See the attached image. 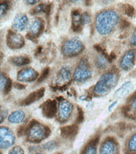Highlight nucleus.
Listing matches in <instances>:
<instances>
[{"label": "nucleus", "instance_id": "obj_12", "mask_svg": "<svg viewBox=\"0 0 136 154\" xmlns=\"http://www.w3.org/2000/svg\"><path fill=\"white\" fill-rule=\"evenodd\" d=\"M38 73L32 67H27L21 69L18 72L17 80L22 82H32L38 78Z\"/></svg>", "mask_w": 136, "mask_h": 154}, {"label": "nucleus", "instance_id": "obj_25", "mask_svg": "<svg viewBox=\"0 0 136 154\" xmlns=\"http://www.w3.org/2000/svg\"><path fill=\"white\" fill-rule=\"evenodd\" d=\"M51 10V5L50 4H44V3H41L36 6L35 7L32 8L30 13L32 15H35L40 14V13H44L46 14V15H49Z\"/></svg>", "mask_w": 136, "mask_h": 154}, {"label": "nucleus", "instance_id": "obj_20", "mask_svg": "<svg viewBox=\"0 0 136 154\" xmlns=\"http://www.w3.org/2000/svg\"><path fill=\"white\" fill-rule=\"evenodd\" d=\"M123 152L124 154H136V131L127 139Z\"/></svg>", "mask_w": 136, "mask_h": 154}, {"label": "nucleus", "instance_id": "obj_40", "mask_svg": "<svg viewBox=\"0 0 136 154\" xmlns=\"http://www.w3.org/2000/svg\"><path fill=\"white\" fill-rule=\"evenodd\" d=\"M129 25H130V23H129V22L126 20H123L122 22L121 23V27H122L123 29H125V28L128 27Z\"/></svg>", "mask_w": 136, "mask_h": 154}, {"label": "nucleus", "instance_id": "obj_14", "mask_svg": "<svg viewBox=\"0 0 136 154\" xmlns=\"http://www.w3.org/2000/svg\"><path fill=\"white\" fill-rule=\"evenodd\" d=\"M41 111L44 117L51 119L55 117L57 111V103L56 100L48 99L41 106Z\"/></svg>", "mask_w": 136, "mask_h": 154}, {"label": "nucleus", "instance_id": "obj_21", "mask_svg": "<svg viewBox=\"0 0 136 154\" xmlns=\"http://www.w3.org/2000/svg\"><path fill=\"white\" fill-rule=\"evenodd\" d=\"M134 87V86L131 82H127L116 90L114 96L118 99L124 98L132 91Z\"/></svg>", "mask_w": 136, "mask_h": 154}, {"label": "nucleus", "instance_id": "obj_17", "mask_svg": "<svg viewBox=\"0 0 136 154\" xmlns=\"http://www.w3.org/2000/svg\"><path fill=\"white\" fill-rule=\"evenodd\" d=\"M123 113L126 117L136 119V92L128 99L127 104L123 108Z\"/></svg>", "mask_w": 136, "mask_h": 154}, {"label": "nucleus", "instance_id": "obj_37", "mask_svg": "<svg viewBox=\"0 0 136 154\" xmlns=\"http://www.w3.org/2000/svg\"><path fill=\"white\" fill-rule=\"evenodd\" d=\"M13 85H14V87L17 90H23V89H25L26 87L25 85L18 82H14L13 83Z\"/></svg>", "mask_w": 136, "mask_h": 154}, {"label": "nucleus", "instance_id": "obj_30", "mask_svg": "<svg viewBox=\"0 0 136 154\" xmlns=\"http://www.w3.org/2000/svg\"><path fill=\"white\" fill-rule=\"evenodd\" d=\"M81 23L83 25H85L86 24H88L91 21V16L89 14L87 11H85L81 15Z\"/></svg>", "mask_w": 136, "mask_h": 154}, {"label": "nucleus", "instance_id": "obj_41", "mask_svg": "<svg viewBox=\"0 0 136 154\" xmlns=\"http://www.w3.org/2000/svg\"><path fill=\"white\" fill-rule=\"evenodd\" d=\"M26 2H27L28 4L29 5H34L37 3H39L40 1H38V0H37V1H34V0H32V1H31V0H29V1H26Z\"/></svg>", "mask_w": 136, "mask_h": 154}, {"label": "nucleus", "instance_id": "obj_42", "mask_svg": "<svg viewBox=\"0 0 136 154\" xmlns=\"http://www.w3.org/2000/svg\"><path fill=\"white\" fill-rule=\"evenodd\" d=\"M2 56H0V66L2 65Z\"/></svg>", "mask_w": 136, "mask_h": 154}, {"label": "nucleus", "instance_id": "obj_36", "mask_svg": "<svg viewBox=\"0 0 136 154\" xmlns=\"http://www.w3.org/2000/svg\"><path fill=\"white\" fill-rule=\"evenodd\" d=\"M8 114V111L6 109L0 111V124H2L5 120V119L7 118Z\"/></svg>", "mask_w": 136, "mask_h": 154}, {"label": "nucleus", "instance_id": "obj_19", "mask_svg": "<svg viewBox=\"0 0 136 154\" xmlns=\"http://www.w3.org/2000/svg\"><path fill=\"white\" fill-rule=\"evenodd\" d=\"M78 126L77 124L68 125L61 128V136L66 139H73L78 132Z\"/></svg>", "mask_w": 136, "mask_h": 154}, {"label": "nucleus", "instance_id": "obj_26", "mask_svg": "<svg viewBox=\"0 0 136 154\" xmlns=\"http://www.w3.org/2000/svg\"><path fill=\"white\" fill-rule=\"evenodd\" d=\"M109 63L107 57L103 54H98L95 58V65L98 69H105L107 68L108 64Z\"/></svg>", "mask_w": 136, "mask_h": 154}, {"label": "nucleus", "instance_id": "obj_3", "mask_svg": "<svg viewBox=\"0 0 136 154\" xmlns=\"http://www.w3.org/2000/svg\"><path fill=\"white\" fill-rule=\"evenodd\" d=\"M50 128L33 119L26 125L25 134L29 142L38 143L47 138L50 134Z\"/></svg>", "mask_w": 136, "mask_h": 154}, {"label": "nucleus", "instance_id": "obj_29", "mask_svg": "<svg viewBox=\"0 0 136 154\" xmlns=\"http://www.w3.org/2000/svg\"><path fill=\"white\" fill-rule=\"evenodd\" d=\"M57 146V143L56 141H50V142H47L43 145V149L47 151H51L53 150L54 149H56Z\"/></svg>", "mask_w": 136, "mask_h": 154}, {"label": "nucleus", "instance_id": "obj_31", "mask_svg": "<svg viewBox=\"0 0 136 154\" xmlns=\"http://www.w3.org/2000/svg\"><path fill=\"white\" fill-rule=\"evenodd\" d=\"M49 73H50V68L48 67L45 68L42 72L41 75L38 76V78L37 79V83H41L45 79H46L49 75Z\"/></svg>", "mask_w": 136, "mask_h": 154}, {"label": "nucleus", "instance_id": "obj_6", "mask_svg": "<svg viewBox=\"0 0 136 154\" xmlns=\"http://www.w3.org/2000/svg\"><path fill=\"white\" fill-rule=\"evenodd\" d=\"M29 30L26 37L30 41L37 42V38L39 37L44 30V21L40 17H35L28 25Z\"/></svg>", "mask_w": 136, "mask_h": 154}, {"label": "nucleus", "instance_id": "obj_38", "mask_svg": "<svg viewBox=\"0 0 136 154\" xmlns=\"http://www.w3.org/2000/svg\"><path fill=\"white\" fill-rule=\"evenodd\" d=\"M130 42H131V44L133 46L136 47V28L135 29L134 32L132 35Z\"/></svg>", "mask_w": 136, "mask_h": 154}, {"label": "nucleus", "instance_id": "obj_1", "mask_svg": "<svg viewBox=\"0 0 136 154\" xmlns=\"http://www.w3.org/2000/svg\"><path fill=\"white\" fill-rule=\"evenodd\" d=\"M119 22V17L112 10H104L100 11L95 18V27L102 35L112 32Z\"/></svg>", "mask_w": 136, "mask_h": 154}, {"label": "nucleus", "instance_id": "obj_45", "mask_svg": "<svg viewBox=\"0 0 136 154\" xmlns=\"http://www.w3.org/2000/svg\"><path fill=\"white\" fill-rule=\"evenodd\" d=\"M56 154H62V153H56Z\"/></svg>", "mask_w": 136, "mask_h": 154}, {"label": "nucleus", "instance_id": "obj_44", "mask_svg": "<svg viewBox=\"0 0 136 154\" xmlns=\"http://www.w3.org/2000/svg\"><path fill=\"white\" fill-rule=\"evenodd\" d=\"M0 111H1V106H0Z\"/></svg>", "mask_w": 136, "mask_h": 154}, {"label": "nucleus", "instance_id": "obj_8", "mask_svg": "<svg viewBox=\"0 0 136 154\" xmlns=\"http://www.w3.org/2000/svg\"><path fill=\"white\" fill-rule=\"evenodd\" d=\"M99 154H120V146L113 137H107L102 141L99 147Z\"/></svg>", "mask_w": 136, "mask_h": 154}, {"label": "nucleus", "instance_id": "obj_5", "mask_svg": "<svg viewBox=\"0 0 136 154\" xmlns=\"http://www.w3.org/2000/svg\"><path fill=\"white\" fill-rule=\"evenodd\" d=\"M92 77V71L89 63L86 58L83 57L75 70L73 75L74 80L78 83H84L90 80Z\"/></svg>", "mask_w": 136, "mask_h": 154}, {"label": "nucleus", "instance_id": "obj_15", "mask_svg": "<svg viewBox=\"0 0 136 154\" xmlns=\"http://www.w3.org/2000/svg\"><path fill=\"white\" fill-rule=\"evenodd\" d=\"M29 19L24 14H17L12 22L11 28L14 32H22L28 27Z\"/></svg>", "mask_w": 136, "mask_h": 154}, {"label": "nucleus", "instance_id": "obj_2", "mask_svg": "<svg viewBox=\"0 0 136 154\" xmlns=\"http://www.w3.org/2000/svg\"><path fill=\"white\" fill-rule=\"evenodd\" d=\"M119 78V74L115 72L103 74L94 85L93 94L98 97L108 95L117 85Z\"/></svg>", "mask_w": 136, "mask_h": 154}, {"label": "nucleus", "instance_id": "obj_10", "mask_svg": "<svg viewBox=\"0 0 136 154\" xmlns=\"http://www.w3.org/2000/svg\"><path fill=\"white\" fill-rule=\"evenodd\" d=\"M71 70L70 67L64 66L58 72L54 83V87L59 89L66 87L71 82Z\"/></svg>", "mask_w": 136, "mask_h": 154}, {"label": "nucleus", "instance_id": "obj_22", "mask_svg": "<svg viewBox=\"0 0 136 154\" xmlns=\"http://www.w3.org/2000/svg\"><path fill=\"white\" fill-rule=\"evenodd\" d=\"M81 12L76 9L72 11V29L75 32H80L83 29V25L81 21Z\"/></svg>", "mask_w": 136, "mask_h": 154}, {"label": "nucleus", "instance_id": "obj_16", "mask_svg": "<svg viewBox=\"0 0 136 154\" xmlns=\"http://www.w3.org/2000/svg\"><path fill=\"white\" fill-rule=\"evenodd\" d=\"M45 92V88L42 87L39 89L36 90L35 91L31 92L24 99H23L20 102V105L22 106H27L34 103V102H35L36 101L38 100L42 97H43Z\"/></svg>", "mask_w": 136, "mask_h": 154}, {"label": "nucleus", "instance_id": "obj_13", "mask_svg": "<svg viewBox=\"0 0 136 154\" xmlns=\"http://www.w3.org/2000/svg\"><path fill=\"white\" fill-rule=\"evenodd\" d=\"M136 52L134 49L127 51L122 57L119 63L120 68L124 71H129L134 66Z\"/></svg>", "mask_w": 136, "mask_h": 154}, {"label": "nucleus", "instance_id": "obj_39", "mask_svg": "<svg viewBox=\"0 0 136 154\" xmlns=\"http://www.w3.org/2000/svg\"><path fill=\"white\" fill-rule=\"evenodd\" d=\"M42 53V47L41 46L37 47L36 51H35V56H39L41 53Z\"/></svg>", "mask_w": 136, "mask_h": 154}, {"label": "nucleus", "instance_id": "obj_27", "mask_svg": "<svg viewBox=\"0 0 136 154\" xmlns=\"http://www.w3.org/2000/svg\"><path fill=\"white\" fill-rule=\"evenodd\" d=\"M11 7V2L8 1H0V18H2L8 14Z\"/></svg>", "mask_w": 136, "mask_h": 154}, {"label": "nucleus", "instance_id": "obj_46", "mask_svg": "<svg viewBox=\"0 0 136 154\" xmlns=\"http://www.w3.org/2000/svg\"><path fill=\"white\" fill-rule=\"evenodd\" d=\"M0 154H2V152H0Z\"/></svg>", "mask_w": 136, "mask_h": 154}, {"label": "nucleus", "instance_id": "obj_24", "mask_svg": "<svg viewBox=\"0 0 136 154\" xmlns=\"http://www.w3.org/2000/svg\"><path fill=\"white\" fill-rule=\"evenodd\" d=\"M25 118V113L22 110H17L11 112L8 118V120L13 124H21Z\"/></svg>", "mask_w": 136, "mask_h": 154}, {"label": "nucleus", "instance_id": "obj_11", "mask_svg": "<svg viewBox=\"0 0 136 154\" xmlns=\"http://www.w3.org/2000/svg\"><path fill=\"white\" fill-rule=\"evenodd\" d=\"M6 44L11 49H18L25 45V38L19 33L12 30H9L6 35Z\"/></svg>", "mask_w": 136, "mask_h": 154}, {"label": "nucleus", "instance_id": "obj_7", "mask_svg": "<svg viewBox=\"0 0 136 154\" xmlns=\"http://www.w3.org/2000/svg\"><path fill=\"white\" fill-rule=\"evenodd\" d=\"M73 111V105L65 99H60L57 103V119L61 123H65L70 119Z\"/></svg>", "mask_w": 136, "mask_h": 154}, {"label": "nucleus", "instance_id": "obj_23", "mask_svg": "<svg viewBox=\"0 0 136 154\" xmlns=\"http://www.w3.org/2000/svg\"><path fill=\"white\" fill-rule=\"evenodd\" d=\"M9 61L14 66H23L30 64L31 60L27 56H17L10 57Z\"/></svg>", "mask_w": 136, "mask_h": 154}, {"label": "nucleus", "instance_id": "obj_4", "mask_svg": "<svg viewBox=\"0 0 136 154\" xmlns=\"http://www.w3.org/2000/svg\"><path fill=\"white\" fill-rule=\"evenodd\" d=\"M85 49L82 41L77 37L67 40L62 46V53L66 57H73L78 56Z\"/></svg>", "mask_w": 136, "mask_h": 154}, {"label": "nucleus", "instance_id": "obj_18", "mask_svg": "<svg viewBox=\"0 0 136 154\" xmlns=\"http://www.w3.org/2000/svg\"><path fill=\"white\" fill-rule=\"evenodd\" d=\"M100 143V136L96 134L85 145L81 154H97Z\"/></svg>", "mask_w": 136, "mask_h": 154}, {"label": "nucleus", "instance_id": "obj_9", "mask_svg": "<svg viewBox=\"0 0 136 154\" xmlns=\"http://www.w3.org/2000/svg\"><path fill=\"white\" fill-rule=\"evenodd\" d=\"M15 136L9 128L0 126V149H7L14 145Z\"/></svg>", "mask_w": 136, "mask_h": 154}, {"label": "nucleus", "instance_id": "obj_35", "mask_svg": "<svg viewBox=\"0 0 136 154\" xmlns=\"http://www.w3.org/2000/svg\"><path fill=\"white\" fill-rule=\"evenodd\" d=\"M12 86H13L12 80L10 78H8L7 83H6V84L5 85V88L3 90L4 94H8L11 91V90L12 88Z\"/></svg>", "mask_w": 136, "mask_h": 154}, {"label": "nucleus", "instance_id": "obj_43", "mask_svg": "<svg viewBox=\"0 0 136 154\" xmlns=\"http://www.w3.org/2000/svg\"><path fill=\"white\" fill-rule=\"evenodd\" d=\"M35 154H42V153H41V152H37V153H35Z\"/></svg>", "mask_w": 136, "mask_h": 154}, {"label": "nucleus", "instance_id": "obj_32", "mask_svg": "<svg viewBox=\"0 0 136 154\" xmlns=\"http://www.w3.org/2000/svg\"><path fill=\"white\" fill-rule=\"evenodd\" d=\"M8 78L3 73H0V91H3Z\"/></svg>", "mask_w": 136, "mask_h": 154}, {"label": "nucleus", "instance_id": "obj_34", "mask_svg": "<svg viewBox=\"0 0 136 154\" xmlns=\"http://www.w3.org/2000/svg\"><path fill=\"white\" fill-rule=\"evenodd\" d=\"M84 120V112L82 110V109L77 106V116L76 119L77 123H81Z\"/></svg>", "mask_w": 136, "mask_h": 154}, {"label": "nucleus", "instance_id": "obj_33", "mask_svg": "<svg viewBox=\"0 0 136 154\" xmlns=\"http://www.w3.org/2000/svg\"><path fill=\"white\" fill-rule=\"evenodd\" d=\"M8 154H25V152L21 146H15L10 150Z\"/></svg>", "mask_w": 136, "mask_h": 154}, {"label": "nucleus", "instance_id": "obj_28", "mask_svg": "<svg viewBox=\"0 0 136 154\" xmlns=\"http://www.w3.org/2000/svg\"><path fill=\"white\" fill-rule=\"evenodd\" d=\"M121 10L124 14L129 17H134L135 15V10L133 6L128 4H124L121 6Z\"/></svg>", "mask_w": 136, "mask_h": 154}]
</instances>
